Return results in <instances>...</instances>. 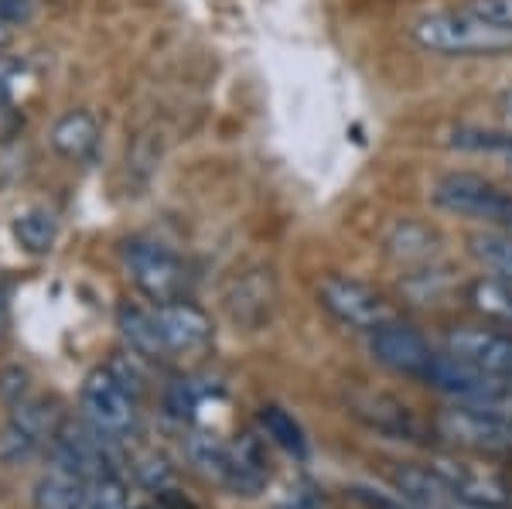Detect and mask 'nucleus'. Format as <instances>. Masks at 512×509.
I'll use <instances>...</instances> for the list:
<instances>
[{
	"label": "nucleus",
	"instance_id": "10",
	"mask_svg": "<svg viewBox=\"0 0 512 509\" xmlns=\"http://www.w3.org/2000/svg\"><path fill=\"white\" fill-rule=\"evenodd\" d=\"M154 322L164 346V359L171 356H198L212 346V318L192 301H168V305H154Z\"/></svg>",
	"mask_w": 512,
	"mask_h": 509
},
{
	"label": "nucleus",
	"instance_id": "12",
	"mask_svg": "<svg viewBox=\"0 0 512 509\" xmlns=\"http://www.w3.org/2000/svg\"><path fill=\"white\" fill-rule=\"evenodd\" d=\"M52 458L59 469L76 472L79 479H93L113 469L110 441L89 424H59V431L52 434Z\"/></svg>",
	"mask_w": 512,
	"mask_h": 509
},
{
	"label": "nucleus",
	"instance_id": "5",
	"mask_svg": "<svg viewBox=\"0 0 512 509\" xmlns=\"http://www.w3.org/2000/svg\"><path fill=\"white\" fill-rule=\"evenodd\" d=\"M427 387L444 393L451 404L461 407H478V410H492V414H506L512 417V380L502 376L482 373V369L458 363L448 352L437 356V363L427 376Z\"/></svg>",
	"mask_w": 512,
	"mask_h": 509
},
{
	"label": "nucleus",
	"instance_id": "22",
	"mask_svg": "<svg viewBox=\"0 0 512 509\" xmlns=\"http://www.w3.org/2000/svg\"><path fill=\"white\" fill-rule=\"evenodd\" d=\"M260 428L267 431L270 441H277L284 451H291L294 458H308V438H304L301 424H297L284 407H274V404L263 407L260 410Z\"/></svg>",
	"mask_w": 512,
	"mask_h": 509
},
{
	"label": "nucleus",
	"instance_id": "30",
	"mask_svg": "<svg viewBox=\"0 0 512 509\" xmlns=\"http://www.w3.org/2000/svg\"><path fill=\"white\" fill-rule=\"evenodd\" d=\"M24 127V113L14 106V100H0V141H11Z\"/></svg>",
	"mask_w": 512,
	"mask_h": 509
},
{
	"label": "nucleus",
	"instance_id": "19",
	"mask_svg": "<svg viewBox=\"0 0 512 509\" xmlns=\"http://www.w3.org/2000/svg\"><path fill=\"white\" fill-rule=\"evenodd\" d=\"M117 325H120V335L127 339V346L134 349L137 356L164 359V346H161V335H158V322H154V311L123 305Z\"/></svg>",
	"mask_w": 512,
	"mask_h": 509
},
{
	"label": "nucleus",
	"instance_id": "27",
	"mask_svg": "<svg viewBox=\"0 0 512 509\" xmlns=\"http://www.w3.org/2000/svg\"><path fill=\"white\" fill-rule=\"evenodd\" d=\"M0 393H4L7 407H18L28 397V373L21 366H11L0 373Z\"/></svg>",
	"mask_w": 512,
	"mask_h": 509
},
{
	"label": "nucleus",
	"instance_id": "14",
	"mask_svg": "<svg viewBox=\"0 0 512 509\" xmlns=\"http://www.w3.org/2000/svg\"><path fill=\"white\" fill-rule=\"evenodd\" d=\"M352 414L362 417L376 434L383 438H393V441H417L420 434V424L414 421L407 404L400 400L386 397V393H362V397L352 400Z\"/></svg>",
	"mask_w": 512,
	"mask_h": 509
},
{
	"label": "nucleus",
	"instance_id": "4",
	"mask_svg": "<svg viewBox=\"0 0 512 509\" xmlns=\"http://www.w3.org/2000/svg\"><path fill=\"white\" fill-rule=\"evenodd\" d=\"M123 267L134 287L154 305H168V301H181L192 287V274L188 264L178 257L171 246L158 240H147V236H130L120 246Z\"/></svg>",
	"mask_w": 512,
	"mask_h": 509
},
{
	"label": "nucleus",
	"instance_id": "16",
	"mask_svg": "<svg viewBox=\"0 0 512 509\" xmlns=\"http://www.w3.org/2000/svg\"><path fill=\"white\" fill-rule=\"evenodd\" d=\"M386 253L403 267L431 264L437 253H441V236H437L431 226L403 219V223H396L390 233H386Z\"/></svg>",
	"mask_w": 512,
	"mask_h": 509
},
{
	"label": "nucleus",
	"instance_id": "2",
	"mask_svg": "<svg viewBox=\"0 0 512 509\" xmlns=\"http://www.w3.org/2000/svg\"><path fill=\"white\" fill-rule=\"evenodd\" d=\"M137 397H140V373L123 359L93 369L82 383L79 404L82 417L93 431L106 441H123L137 428Z\"/></svg>",
	"mask_w": 512,
	"mask_h": 509
},
{
	"label": "nucleus",
	"instance_id": "11",
	"mask_svg": "<svg viewBox=\"0 0 512 509\" xmlns=\"http://www.w3.org/2000/svg\"><path fill=\"white\" fill-rule=\"evenodd\" d=\"M431 469L441 475V482L461 499V503L506 509L509 499H512V486H509V482L502 479L499 472L485 469V465L461 462V458H434Z\"/></svg>",
	"mask_w": 512,
	"mask_h": 509
},
{
	"label": "nucleus",
	"instance_id": "29",
	"mask_svg": "<svg viewBox=\"0 0 512 509\" xmlns=\"http://www.w3.org/2000/svg\"><path fill=\"white\" fill-rule=\"evenodd\" d=\"M31 14H35V0H0V21L11 28L31 21Z\"/></svg>",
	"mask_w": 512,
	"mask_h": 509
},
{
	"label": "nucleus",
	"instance_id": "32",
	"mask_svg": "<svg viewBox=\"0 0 512 509\" xmlns=\"http://www.w3.org/2000/svg\"><path fill=\"white\" fill-rule=\"evenodd\" d=\"M11 41H14V28H11V24L0 21V55H4L7 48H11Z\"/></svg>",
	"mask_w": 512,
	"mask_h": 509
},
{
	"label": "nucleus",
	"instance_id": "15",
	"mask_svg": "<svg viewBox=\"0 0 512 509\" xmlns=\"http://www.w3.org/2000/svg\"><path fill=\"white\" fill-rule=\"evenodd\" d=\"M99 137H103L99 120L93 117V113H86V110L62 113V117L55 120V127H52V147L62 154L65 161H76V164H86V161L96 158Z\"/></svg>",
	"mask_w": 512,
	"mask_h": 509
},
{
	"label": "nucleus",
	"instance_id": "8",
	"mask_svg": "<svg viewBox=\"0 0 512 509\" xmlns=\"http://www.w3.org/2000/svg\"><path fill=\"white\" fill-rule=\"evenodd\" d=\"M366 342H369V356H373L379 366H386L390 373L407 376V380H417V383H427L437 356H441L424 335L414 332L410 325L396 322V318L386 322L383 328H376V332H369Z\"/></svg>",
	"mask_w": 512,
	"mask_h": 509
},
{
	"label": "nucleus",
	"instance_id": "1",
	"mask_svg": "<svg viewBox=\"0 0 512 509\" xmlns=\"http://www.w3.org/2000/svg\"><path fill=\"white\" fill-rule=\"evenodd\" d=\"M410 35L424 52L444 59H506L512 55V28L478 18L465 4L458 11L420 14Z\"/></svg>",
	"mask_w": 512,
	"mask_h": 509
},
{
	"label": "nucleus",
	"instance_id": "31",
	"mask_svg": "<svg viewBox=\"0 0 512 509\" xmlns=\"http://www.w3.org/2000/svg\"><path fill=\"white\" fill-rule=\"evenodd\" d=\"M277 509H325V503H321V496H318L315 489L304 486V489L291 492V496H287Z\"/></svg>",
	"mask_w": 512,
	"mask_h": 509
},
{
	"label": "nucleus",
	"instance_id": "3",
	"mask_svg": "<svg viewBox=\"0 0 512 509\" xmlns=\"http://www.w3.org/2000/svg\"><path fill=\"white\" fill-rule=\"evenodd\" d=\"M431 202L461 219L512 233V192L475 171H444L431 182Z\"/></svg>",
	"mask_w": 512,
	"mask_h": 509
},
{
	"label": "nucleus",
	"instance_id": "20",
	"mask_svg": "<svg viewBox=\"0 0 512 509\" xmlns=\"http://www.w3.org/2000/svg\"><path fill=\"white\" fill-rule=\"evenodd\" d=\"M468 253L485 267L489 277L512 281V233L506 229H485L468 240Z\"/></svg>",
	"mask_w": 512,
	"mask_h": 509
},
{
	"label": "nucleus",
	"instance_id": "13",
	"mask_svg": "<svg viewBox=\"0 0 512 509\" xmlns=\"http://www.w3.org/2000/svg\"><path fill=\"white\" fill-rule=\"evenodd\" d=\"M267 475H270L267 451L260 448V441L253 434H246V438L226 445V455H222L212 479L222 482L226 489H233L236 496H256V492L267 486Z\"/></svg>",
	"mask_w": 512,
	"mask_h": 509
},
{
	"label": "nucleus",
	"instance_id": "24",
	"mask_svg": "<svg viewBox=\"0 0 512 509\" xmlns=\"http://www.w3.org/2000/svg\"><path fill=\"white\" fill-rule=\"evenodd\" d=\"M38 441H41L38 434H31L24 424H18L11 417L7 428L0 431V458H4V462H21V458H28L31 451L38 448Z\"/></svg>",
	"mask_w": 512,
	"mask_h": 509
},
{
	"label": "nucleus",
	"instance_id": "6",
	"mask_svg": "<svg viewBox=\"0 0 512 509\" xmlns=\"http://www.w3.org/2000/svg\"><path fill=\"white\" fill-rule=\"evenodd\" d=\"M437 438L475 455H512V417L451 404L434 417Z\"/></svg>",
	"mask_w": 512,
	"mask_h": 509
},
{
	"label": "nucleus",
	"instance_id": "9",
	"mask_svg": "<svg viewBox=\"0 0 512 509\" xmlns=\"http://www.w3.org/2000/svg\"><path fill=\"white\" fill-rule=\"evenodd\" d=\"M444 352L458 363H468L482 373L512 380V332H495L482 325H458L444 335Z\"/></svg>",
	"mask_w": 512,
	"mask_h": 509
},
{
	"label": "nucleus",
	"instance_id": "17",
	"mask_svg": "<svg viewBox=\"0 0 512 509\" xmlns=\"http://www.w3.org/2000/svg\"><path fill=\"white\" fill-rule=\"evenodd\" d=\"M86 506V479L52 465L35 486V509H82Z\"/></svg>",
	"mask_w": 512,
	"mask_h": 509
},
{
	"label": "nucleus",
	"instance_id": "7",
	"mask_svg": "<svg viewBox=\"0 0 512 509\" xmlns=\"http://www.w3.org/2000/svg\"><path fill=\"white\" fill-rule=\"evenodd\" d=\"M318 301L338 325L355 328V332H362V335L376 332V328H383L386 322L396 318L390 301H386L376 287L355 281V277H345V274H328L325 281L318 284Z\"/></svg>",
	"mask_w": 512,
	"mask_h": 509
},
{
	"label": "nucleus",
	"instance_id": "34",
	"mask_svg": "<svg viewBox=\"0 0 512 509\" xmlns=\"http://www.w3.org/2000/svg\"><path fill=\"white\" fill-rule=\"evenodd\" d=\"M502 110H506V117L512 123V89H506V93H502Z\"/></svg>",
	"mask_w": 512,
	"mask_h": 509
},
{
	"label": "nucleus",
	"instance_id": "18",
	"mask_svg": "<svg viewBox=\"0 0 512 509\" xmlns=\"http://www.w3.org/2000/svg\"><path fill=\"white\" fill-rule=\"evenodd\" d=\"M11 233L24 253L45 257V253L55 250V240H59V219H55L48 209H28L14 219Z\"/></svg>",
	"mask_w": 512,
	"mask_h": 509
},
{
	"label": "nucleus",
	"instance_id": "26",
	"mask_svg": "<svg viewBox=\"0 0 512 509\" xmlns=\"http://www.w3.org/2000/svg\"><path fill=\"white\" fill-rule=\"evenodd\" d=\"M468 11H475L478 18L495 21L502 28H512V0H465Z\"/></svg>",
	"mask_w": 512,
	"mask_h": 509
},
{
	"label": "nucleus",
	"instance_id": "23",
	"mask_svg": "<svg viewBox=\"0 0 512 509\" xmlns=\"http://www.w3.org/2000/svg\"><path fill=\"white\" fill-rule=\"evenodd\" d=\"M82 509H130L127 486H123L117 469L86 479V506Z\"/></svg>",
	"mask_w": 512,
	"mask_h": 509
},
{
	"label": "nucleus",
	"instance_id": "21",
	"mask_svg": "<svg viewBox=\"0 0 512 509\" xmlns=\"http://www.w3.org/2000/svg\"><path fill=\"white\" fill-rule=\"evenodd\" d=\"M451 147L472 154H492L502 161V168L512 171V130H478V127H458L451 130Z\"/></svg>",
	"mask_w": 512,
	"mask_h": 509
},
{
	"label": "nucleus",
	"instance_id": "33",
	"mask_svg": "<svg viewBox=\"0 0 512 509\" xmlns=\"http://www.w3.org/2000/svg\"><path fill=\"white\" fill-rule=\"evenodd\" d=\"M4 328H7V291L0 284V335H4Z\"/></svg>",
	"mask_w": 512,
	"mask_h": 509
},
{
	"label": "nucleus",
	"instance_id": "28",
	"mask_svg": "<svg viewBox=\"0 0 512 509\" xmlns=\"http://www.w3.org/2000/svg\"><path fill=\"white\" fill-rule=\"evenodd\" d=\"M21 79H24V62L11 59V55H0V100H11Z\"/></svg>",
	"mask_w": 512,
	"mask_h": 509
},
{
	"label": "nucleus",
	"instance_id": "25",
	"mask_svg": "<svg viewBox=\"0 0 512 509\" xmlns=\"http://www.w3.org/2000/svg\"><path fill=\"white\" fill-rule=\"evenodd\" d=\"M134 472H137V479L144 482L151 492H158V496H168L171 492V482H175V472H171V465H168V458L164 455H144V458H137V465H134Z\"/></svg>",
	"mask_w": 512,
	"mask_h": 509
}]
</instances>
